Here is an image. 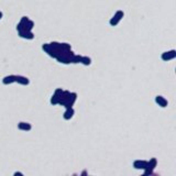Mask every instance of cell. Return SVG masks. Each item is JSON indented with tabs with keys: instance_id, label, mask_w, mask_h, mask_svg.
<instances>
[{
	"instance_id": "3",
	"label": "cell",
	"mask_w": 176,
	"mask_h": 176,
	"mask_svg": "<svg viewBox=\"0 0 176 176\" xmlns=\"http://www.w3.org/2000/svg\"><path fill=\"white\" fill-rule=\"evenodd\" d=\"M15 82V75H10V76H6L4 79H2V83L4 85H9V84H12Z\"/></svg>"
},
{
	"instance_id": "10",
	"label": "cell",
	"mask_w": 176,
	"mask_h": 176,
	"mask_svg": "<svg viewBox=\"0 0 176 176\" xmlns=\"http://www.w3.org/2000/svg\"><path fill=\"white\" fill-rule=\"evenodd\" d=\"M2 18V13H1V12H0V19Z\"/></svg>"
},
{
	"instance_id": "6",
	"label": "cell",
	"mask_w": 176,
	"mask_h": 176,
	"mask_svg": "<svg viewBox=\"0 0 176 176\" xmlns=\"http://www.w3.org/2000/svg\"><path fill=\"white\" fill-rule=\"evenodd\" d=\"M156 102H158L161 107H166V105H167V101L162 97V96H158V97H156Z\"/></svg>"
},
{
	"instance_id": "8",
	"label": "cell",
	"mask_w": 176,
	"mask_h": 176,
	"mask_svg": "<svg viewBox=\"0 0 176 176\" xmlns=\"http://www.w3.org/2000/svg\"><path fill=\"white\" fill-rule=\"evenodd\" d=\"M73 115H74V110H73L72 108H68V109H67V111L65 112L64 118H65V119H67V120H68V119L72 118Z\"/></svg>"
},
{
	"instance_id": "2",
	"label": "cell",
	"mask_w": 176,
	"mask_h": 176,
	"mask_svg": "<svg viewBox=\"0 0 176 176\" xmlns=\"http://www.w3.org/2000/svg\"><path fill=\"white\" fill-rule=\"evenodd\" d=\"M175 57V51H171V52H166L162 55V58L164 61H169V60H172V58Z\"/></svg>"
},
{
	"instance_id": "7",
	"label": "cell",
	"mask_w": 176,
	"mask_h": 176,
	"mask_svg": "<svg viewBox=\"0 0 176 176\" xmlns=\"http://www.w3.org/2000/svg\"><path fill=\"white\" fill-rule=\"evenodd\" d=\"M18 128L20 130H25V131H27V130H30L31 129V126H30L29 123H25V122H20L18 124Z\"/></svg>"
},
{
	"instance_id": "4",
	"label": "cell",
	"mask_w": 176,
	"mask_h": 176,
	"mask_svg": "<svg viewBox=\"0 0 176 176\" xmlns=\"http://www.w3.org/2000/svg\"><path fill=\"white\" fill-rule=\"evenodd\" d=\"M15 82L21 85H28L29 84V79L24 77V76H15Z\"/></svg>"
},
{
	"instance_id": "5",
	"label": "cell",
	"mask_w": 176,
	"mask_h": 176,
	"mask_svg": "<svg viewBox=\"0 0 176 176\" xmlns=\"http://www.w3.org/2000/svg\"><path fill=\"white\" fill-rule=\"evenodd\" d=\"M133 165H134V167L135 169H145L147 165V161H135L134 163H133Z\"/></svg>"
},
{
	"instance_id": "1",
	"label": "cell",
	"mask_w": 176,
	"mask_h": 176,
	"mask_svg": "<svg viewBox=\"0 0 176 176\" xmlns=\"http://www.w3.org/2000/svg\"><path fill=\"white\" fill-rule=\"evenodd\" d=\"M122 17H123V12H122V11H118V12H117V13L113 15V18L110 20V24L116 25L119 21H120V20H121V18H122Z\"/></svg>"
},
{
	"instance_id": "9",
	"label": "cell",
	"mask_w": 176,
	"mask_h": 176,
	"mask_svg": "<svg viewBox=\"0 0 176 176\" xmlns=\"http://www.w3.org/2000/svg\"><path fill=\"white\" fill-rule=\"evenodd\" d=\"M80 62H82V63H84L85 65H88V64H90V58H88V57H80Z\"/></svg>"
}]
</instances>
